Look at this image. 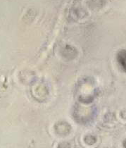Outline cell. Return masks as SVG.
<instances>
[{
    "label": "cell",
    "mask_w": 126,
    "mask_h": 148,
    "mask_svg": "<svg viewBox=\"0 0 126 148\" xmlns=\"http://www.w3.org/2000/svg\"><path fill=\"white\" fill-rule=\"evenodd\" d=\"M118 61L123 69L126 72V50H122L118 53Z\"/></svg>",
    "instance_id": "cell-1"
}]
</instances>
